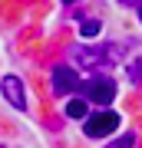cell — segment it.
<instances>
[{"label": "cell", "mask_w": 142, "mask_h": 148, "mask_svg": "<svg viewBox=\"0 0 142 148\" xmlns=\"http://www.w3.org/2000/svg\"><path fill=\"white\" fill-rule=\"evenodd\" d=\"M116 128H119V115H116V112H96L93 119H86V135H89V138L112 135Z\"/></svg>", "instance_id": "1"}, {"label": "cell", "mask_w": 142, "mask_h": 148, "mask_svg": "<svg viewBox=\"0 0 142 148\" xmlns=\"http://www.w3.org/2000/svg\"><path fill=\"white\" fill-rule=\"evenodd\" d=\"M83 89H86V99L99 102V106H109V102H112V95H116V82H112V79H106V76H96V79H89Z\"/></svg>", "instance_id": "2"}, {"label": "cell", "mask_w": 142, "mask_h": 148, "mask_svg": "<svg viewBox=\"0 0 142 148\" xmlns=\"http://www.w3.org/2000/svg\"><path fill=\"white\" fill-rule=\"evenodd\" d=\"M0 89H3V99L10 102L13 109H26V92H23V82L17 79V76H3Z\"/></svg>", "instance_id": "3"}, {"label": "cell", "mask_w": 142, "mask_h": 148, "mask_svg": "<svg viewBox=\"0 0 142 148\" xmlns=\"http://www.w3.org/2000/svg\"><path fill=\"white\" fill-rule=\"evenodd\" d=\"M76 86H79V79H76V73L69 66H56V69H53V92H56V95L73 92Z\"/></svg>", "instance_id": "4"}, {"label": "cell", "mask_w": 142, "mask_h": 148, "mask_svg": "<svg viewBox=\"0 0 142 148\" xmlns=\"http://www.w3.org/2000/svg\"><path fill=\"white\" fill-rule=\"evenodd\" d=\"M66 115H69V119H83V115H86V106H83L79 99H73V102L66 106Z\"/></svg>", "instance_id": "5"}, {"label": "cell", "mask_w": 142, "mask_h": 148, "mask_svg": "<svg viewBox=\"0 0 142 148\" xmlns=\"http://www.w3.org/2000/svg\"><path fill=\"white\" fill-rule=\"evenodd\" d=\"M136 145V135H122V138H116V142H109L106 148H132Z\"/></svg>", "instance_id": "6"}, {"label": "cell", "mask_w": 142, "mask_h": 148, "mask_svg": "<svg viewBox=\"0 0 142 148\" xmlns=\"http://www.w3.org/2000/svg\"><path fill=\"white\" fill-rule=\"evenodd\" d=\"M99 33V20H86L83 23V36H96Z\"/></svg>", "instance_id": "7"}, {"label": "cell", "mask_w": 142, "mask_h": 148, "mask_svg": "<svg viewBox=\"0 0 142 148\" xmlns=\"http://www.w3.org/2000/svg\"><path fill=\"white\" fill-rule=\"evenodd\" d=\"M129 76H132V79H136V82L142 79V59H136V63L129 66Z\"/></svg>", "instance_id": "8"}, {"label": "cell", "mask_w": 142, "mask_h": 148, "mask_svg": "<svg viewBox=\"0 0 142 148\" xmlns=\"http://www.w3.org/2000/svg\"><path fill=\"white\" fill-rule=\"evenodd\" d=\"M139 20H142V7H139Z\"/></svg>", "instance_id": "9"}, {"label": "cell", "mask_w": 142, "mask_h": 148, "mask_svg": "<svg viewBox=\"0 0 142 148\" xmlns=\"http://www.w3.org/2000/svg\"><path fill=\"white\" fill-rule=\"evenodd\" d=\"M0 148H13V145H0Z\"/></svg>", "instance_id": "10"}, {"label": "cell", "mask_w": 142, "mask_h": 148, "mask_svg": "<svg viewBox=\"0 0 142 148\" xmlns=\"http://www.w3.org/2000/svg\"><path fill=\"white\" fill-rule=\"evenodd\" d=\"M66 3H73V0H66Z\"/></svg>", "instance_id": "11"}]
</instances>
